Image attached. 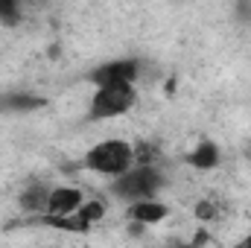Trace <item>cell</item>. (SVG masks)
<instances>
[{
	"label": "cell",
	"mask_w": 251,
	"mask_h": 248,
	"mask_svg": "<svg viewBox=\"0 0 251 248\" xmlns=\"http://www.w3.org/2000/svg\"><path fill=\"white\" fill-rule=\"evenodd\" d=\"M140 76V62L137 59H114V62H102L94 70H88V82L94 88L102 85H134Z\"/></svg>",
	"instance_id": "4"
},
{
	"label": "cell",
	"mask_w": 251,
	"mask_h": 248,
	"mask_svg": "<svg viewBox=\"0 0 251 248\" xmlns=\"http://www.w3.org/2000/svg\"><path fill=\"white\" fill-rule=\"evenodd\" d=\"M79 216H82L88 225L100 222V219L105 216V201H88V198H85V204L79 207Z\"/></svg>",
	"instance_id": "11"
},
{
	"label": "cell",
	"mask_w": 251,
	"mask_h": 248,
	"mask_svg": "<svg viewBox=\"0 0 251 248\" xmlns=\"http://www.w3.org/2000/svg\"><path fill=\"white\" fill-rule=\"evenodd\" d=\"M196 216L207 222V219H213V216H216V210H213V204H207V201H201V204H196Z\"/></svg>",
	"instance_id": "13"
},
{
	"label": "cell",
	"mask_w": 251,
	"mask_h": 248,
	"mask_svg": "<svg viewBox=\"0 0 251 248\" xmlns=\"http://www.w3.org/2000/svg\"><path fill=\"white\" fill-rule=\"evenodd\" d=\"M47 105V97L32 91H6L0 94V114H29Z\"/></svg>",
	"instance_id": "6"
},
{
	"label": "cell",
	"mask_w": 251,
	"mask_h": 248,
	"mask_svg": "<svg viewBox=\"0 0 251 248\" xmlns=\"http://www.w3.org/2000/svg\"><path fill=\"white\" fill-rule=\"evenodd\" d=\"M85 204V193L79 187H50V198H47V216H73L79 207Z\"/></svg>",
	"instance_id": "5"
},
{
	"label": "cell",
	"mask_w": 251,
	"mask_h": 248,
	"mask_svg": "<svg viewBox=\"0 0 251 248\" xmlns=\"http://www.w3.org/2000/svg\"><path fill=\"white\" fill-rule=\"evenodd\" d=\"M47 198H50V187L41 184V181H32V184H26V190L21 193L18 204H21L24 213H29V216H41V213L47 210Z\"/></svg>",
	"instance_id": "9"
},
{
	"label": "cell",
	"mask_w": 251,
	"mask_h": 248,
	"mask_svg": "<svg viewBox=\"0 0 251 248\" xmlns=\"http://www.w3.org/2000/svg\"><path fill=\"white\" fill-rule=\"evenodd\" d=\"M158 161V146L155 143H137L134 146V164H155Z\"/></svg>",
	"instance_id": "12"
},
{
	"label": "cell",
	"mask_w": 251,
	"mask_h": 248,
	"mask_svg": "<svg viewBox=\"0 0 251 248\" xmlns=\"http://www.w3.org/2000/svg\"><path fill=\"white\" fill-rule=\"evenodd\" d=\"M131 164H134V143L120 140V137L94 143L82 158V170L97 173V175H111V178L126 173Z\"/></svg>",
	"instance_id": "2"
},
{
	"label": "cell",
	"mask_w": 251,
	"mask_h": 248,
	"mask_svg": "<svg viewBox=\"0 0 251 248\" xmlns=\"http://www.w3.org/2000/svg\"><path fill=\"white\" fill-rule=\"evenodd\" d=\"M24 21V0H0V24L18 26Z\"/></svg>",
	"instance_id": "10"
},
{
	"label": "cell",
	"mask_w": 251,
	"mask_h": 248,
	"mask_svg": "<svg viewBox=\"0 0 251 248\" xmlns=\"http://www.w3.org/2000/svg\"><path fill=\"white\" fill-rule=\"evenodd\" d=\"M161 190H164V173L155 164H131L126 173L111 178V193L120 201L158 198Z\"/></svg>",
	"instance_id": "1"
},
{
	"label": "cell",
	"mask_w": 251,
	"mask_h": 248,
	"mask_svg": "<svg viewBox=\"0 0 251 248\" xmlns=\"http://www.w3.org/2000/svg\"><path fill=\"white\" fill-rule=\"evenodd\" d=\"M134 102H137L134 85H102V88H94V97H91V105H88V120L100 123V120L123 117V114H128L134 108Z\"/></svg>",
	"instance_id": "3"
},
{
	"label": "cell",
	"mask_w": 251,
	"mask_h": 248,
	"mask_svg": "<svg viewBox=\"0 0 251 248\" xmlns=\"http://www.w3.org/2000/svg\"><path fill=\"white\" fill-rule=\"evenodd\" d=\"M219 158H222V152H219V146L213 140H199L187 152V164L193 170H201V173L216 170L219 167Z\"/></svg>",
	"instance_id": "8"
},
{
	"label": "cell",
	"mask_w": 251,
	"mask_h": 248,
	"mask_svg": "<svg viewBox=\"0 0 251 248\" xmlns=\"http://www.w3.org/2000/svg\"><path fill=\"white\" fill-rule=\"evenodd\" d=\"M243 246H251V237H249V240H243Z\"/></svg>",
	"instance_id": "14"
},
{
	"label": "cell",
	"mask_w": 251,
	"mask_h": 248,
	"mask_svg": "<svg viewBox=\"0 0 251 248\" xmlns=\"http://www.w3.org/2000/svg\"><path fill=\"white\" fill-rule=\"evenodd\" d=\"M126 216L134 222V225H158L170 216V207L158 198H140V201H128L126 207Z\"/></svg>",
	"instance_id": "7"
}]
</instances>
